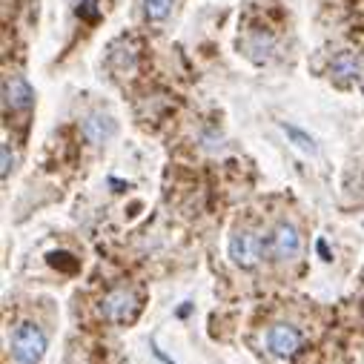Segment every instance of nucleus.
Returning <instances> with one entry per match:
<instances>
[{
  "mask_svg": "<svg viewBox=\"0 0 364 364\" xmlns=\"http://www.w3.org/2000/svg\"><path fill=\"white\" fill-rule=\"evenodd\" d=\"M267 250H269V255L276 258V261H293V258H299V252H301V235H299V230L293 224H287V221L276 224V230H272V235L267 241Z\"/></svg>",
  "mask_w": 364,
  "mask_h": 364,
  "instance_id": "obj_3",
  "label": "nucleus"
},
{
  "mask_svg": "<svg viewBox=\"0 0 364 364\" xmlns=\"http://www.w3.org/2000/svg\"><path fill=\"white\" fill-rule=\"evenodd\" d=\"M330 75L338 83H353L361 77V58L355 52H338L330 60Z\"/></svg>",
  "mask_w": 364,
  "mask_h": 364,
  "instance_id": "obj_7",
  "label": "nucleus"
},
{
  "mask_svg": "<svg viewBox=\"0 0 364 364\" xmlns=\"http://www.w3.org/2000/svg\"><path fill=\"white\" fill-rule=\"evenodd\" d=\"M49 264H52V267H66V269H75V267H77L69 252H52V255H49Z\"/></svg>",
  "mask_w": 364,
  "mask_h": 364,
  "instance_id": "obj_12",
  "label": "nucleus"
},
{
  "mask_svg": "<svg viewBox=\"0 0 364 364\" xmlns=\"http://www.w3.org/2000/svg\"><path fill=\"white\" fill-rule=\"evenodd\" d=\"M115 132H118V124L104 112H95V115H89L83 121V135H86L89 144H107Z\"/></svg>",
  "mask_w": 364,
  "mask_h": 364,
  "instance_id": "obj_8",
  "label": "nucleus"
},
{
  "mask_svg": "<svg viewBox=\"0 0 364 364\" xmlns=\"http://www.w3.org/2000/svg\"><path fill=\"white\" fill-rule=\"evenodd\" d=\"M12 166H15V152L9 149V144H4V178H9V172H12Z\"/></svg>",
  "mask_w": 364,
  "mask_h": 364,
  "instance_id": "obj_13",
  "label": "nucleus"
},
{
  "mask_svg": "<svg viewBox=\"0 0 364 364\" xmlns=\"http://www.w3.org/2000/svg\"><path fill=\"white\" fill-rule=\"evenodd\" d=\"M361 12H364V0H361Z\"/></svg>",
  "mask_w": 364,
  "mask_h": 364,
  "instance_id": "obj_14",
  "label": "nucleus"
},
{
  "mask_svg": "<svg viewBox=\"0 0 364 364\" xmlns=\"http://www.w3.org/2000/svg\"><path fill=\"white\" fill-rule=\"evenodd\" d=\"M77 18H83V21H98L101 18V12H98V0H77Z\"/></svg>",
  "mask_w": 364,
  "mask_h": 364,
  "instance_id": "obj_11",
  "label": "nucleus"
},
{
  "mask_svg": "<svg viewBox=\"0 0 364 364\" xmlns=\"http://www.w3.org/2000/svg\"><path fill=\"white\" fill-rule=\"evenodd\" d=\"M282 129H284V135L296 144V149H301L304 155H316V141H313L304 129H299V127H293V124H282Z\"/></svg>",
  "mask_w": 364,
  "mask_h": 364,
  "instance_id": "obj_9",
  "label": "nucleus"
},
{
  "mask_svg": "<svg viewBox=\"0 0 364 364\" xmlns=\"http://www.w3.org/2000/svg\"><path fill=\"white\" fill-rule=\"evenodd\" d=\"M9 347H12V358L18 364H41L46 355V333L38 324L26 321V324L15 327Z\"/></svg>",
  "mask_w": 364,
  "mask_h": 364,
  "instance_id": "obj_1",
  "label": "nucleus"
},
{
  "mask_svg": "<svg viewBox=\"0 0 364 364\" xmlns=\"http://www.w3.org/2000/svg\"><path fill=\"white\" fill-rule=\"evenodd\" d=\"M138 310H141L138 296L129 293V290H112V293L101 301V313H104V318H109V321H115V324H127V321H132V318L138 316Z\"/></svg>",
  "mask_w": 364,
  "mask_h": 364,
  "instance_id": "obj_4",
  "label": "nucleus"
},
{
  "mask_svg": "<svg viewBox=\"0 0 364 364\" xmlns=\"http://www.w3.org/2000/svg\"><path fill=\"white\" fill-rule=\"evenodd\" d=\"M301 347V333L290 324H272L267 330V350L272 355H279V358H287L293 353H299Z\"/></svg>",
  "mask_w": 364,
  "mask_h": 364,
  "instance_id": "obj_5",
  "label": "nucleus"
},
{
  "mask_svg": "<svg viewBox=\"0 0 364 364\" xmlns=\"http://www.w3.org/2000/svg\"><path fill=\"white\" fill-rule=\"evenodd\" d=\"M264 241H261V235H255V232H250V230H244V232H235L232 238H230V258H232V264H238L241 269H252L258 261H261V255H264Z\"/></svg>",
  "mask_w": 364,
  "mask_h": 364,
  "instance_id": "obj_2",
  "label": "nucleus"
},
{
  "mask_svg": "<svg viewBox=\"0 0 364 364\" xmlns=\"http://www.w3.org/2000/svg\"><path fill=\"white\" fill-rule=\"evenodd\" d=\"M4 104H6V109H15V112L32 109L35 92H32V86L26 83V77H21V75L6 77V83H4Z\"/></svg>",
  "mask_w": 364,
  "mask_h": 364,
  "instance_id": "obj_6",
  "label": "nucleus"
},
{
  "mask_svg": "<svg viewBox=\"0 0 364 364\" xmlns=\"http://www.w3.org/2000/svg\"><path fill=\"white\" fill-rule=\"evenodd\" d=\"M144 4V15L152 23H164L172 15V0H141Z\"/></svg>",
  "mask_w": 364,
  "mask_h": 364,
  "instance_id": "obj_10",
  "label": "nucleus"
}]
</instances>
